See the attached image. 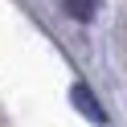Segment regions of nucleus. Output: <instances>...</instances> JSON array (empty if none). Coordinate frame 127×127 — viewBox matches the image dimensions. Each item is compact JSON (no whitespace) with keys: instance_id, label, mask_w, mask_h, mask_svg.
<instances>
[{"instance_id":"nucleus-1","label":"nucleus","mask_w":127,"mask_h":127,"mask_svg":"<svg viewBox=\"0 0 127 127\" xmlns=\"http://www.w3.org/2000/svg\"><path fill=\"white\" fill-rule=\"evenodd\" d=\"M70 98H74V107L82 111L86 119H94V123H102V119H107V115H102V107L90 98V90H86V86H74V94H70Z\"/></svg>"},{"instance_id":"nucleus-2","label":"nucleus","mask_w":127,"mask_h":127,"mask_svg":"<svg viewBox=\"0 0 127 127\" xmlns=\"http://www.w3.org/2000/svg\"><path fill=\"white\" fill-rule=\"evenodd\" d=\"M62 8H66L74 21H90L94 8H98V0H62Z\"/></svg>"}]
</instances>
